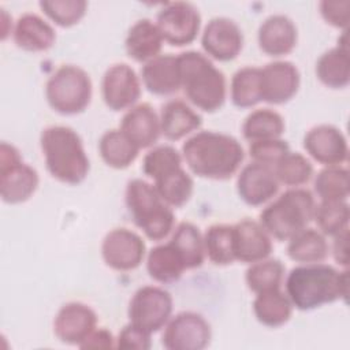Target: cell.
Wrapping results in <instances>:
<instances>
[{
    "label": "cell",
    "instance_id": "6da1fadb",
    "mask_svg": "<svg viewBox=\"0 0 350 350\" xmlns=\"http://www.w3.org/2000/svg\"><path fill=\"white\" fill-rule=\"evenodd\" d=\"M284 287L293 308L304 312L338 299L346 301L349 294L347 268L338 271L323 262L301 264L287 273Z\"/></svg>",
    "mask_w": 350,
    "mask_h": 350
},
{
    "label": "cell",
    "instance_id": "7a4b0ae2",
    "mask_svg": "<svg viewBox=\"0 0 350 350\" xmlns=\"http://www.w3.org/2000/svg\"><path fill=\"white\" fill-rule=\"evenodd\" d=\"M182 157L193 174L205 179L226 180L238 171L245 152L232 135L205 130L183 142Z\"/></svg>",
    "mask_w": 350,
    "mask_h": 350
},
{
    "label": "cell",
    "instance_id": "3957f363",
    "mask_svg": "<svg viewBox=\"0 0 350 350\" xmlns=\"http://www.w3.org/2000/svg\"><path fill=\"white\" fill-rule=\"evenodd\" d=\"M40 146L52 178L67 185H78L86 179L90 163L83 142L74 129L62 124L44 129Z\"/></svg>",
    "mask_w": 350,
    "mask_h": 350
},
{
    "label": "cell",
    "instance_id": "277c9868",
    "mask_svg": "<svg viewBox=\"0 0 350 350\" xmlns=\"http://www.w3.org/2000/svg\"><path fill=\"white\" fill-rule=\"evenodd\" d=\"M178 66L180 89L186 98L198 109L215 112L226 101V78L212 60L197 51H186L179 55Z\"/></svg>",
    "mask_w": 350,
    "mask_h": 350
},
{
    "label": "cell",
    "instance_id": "5b68a950",
    "mask_svg": "<svg viewBox=\"0 0 350 350\" xmlns=\"http://www.w3.org/2000/svg\"><path fill=\"white\" fill-rule=\"evenodd\" d=\"M126 208L134 224L152 241H163L175 228L172 208L159 196L153 183L131 179L124 191Z\"/></svg>",
    "mask_w": 350,
    "mask_h": 350
},
{
    "label": "cell",
    "instance_id": "8992f818",
    "mask_svg": "<svg viewBox=\"0 0 350 350\" xmlns=\"http://www.w3.org/2000/svg\"><path fill=\"white\" fill-rule=\"evenodd\" d=\"M316 201L310 190L291 187L268 204L260 213V223L278 241H288L313 220Z\"/></svg>",
    "mask_w": 350,
    "mask_h": 350
},
{
    "label": "cell",
    "instance_id": "52a82bcc",
    "mask_svg": "<svg viewBox=\"0 0 350 350\" xmlns=\"http://www.w3.org/2000/svg\"><path fill=\"white\" fill-rule=\"evenodd\" d=\"M93 94L90 75L74 64H63L48 78L45 97L49 107L60 115L83 112Z\"/></svg>",
    "mask_w": 350,
    "mask_h": 350
},
{
    "label": "cell",
    "instance_id": "ba28073f",
    "mask_svg": "<svg viewBox=\"0 0 350 350\" xmlns=\"http://www.w3.org/2000/svg\"><path fill=\"white\" fill-rule=\"evenodd\" d=\"M40 176L36 168L21 157L19 150L7 142L0 145V197L5 204L27 201L37 190Z\"/></svg>",
    "mask_w": 350,
    "mask_h": 350
},
{
    "label": "cell",
    "instance_id": "9c48e42d",
    "mask_svg": "<svg viewBox=\"0 0 350 350\" xmlns=\"http://www.w3.org/2000/svg\"><path fill=\"white\" fill-rule=\"evenodd\" d=\"M174 299L171 294L160 286H142L131 297L127 314L129 323L154 334L164 328L171 319Z\"/></svg>",
    "mask_w": 350,
    "mask_h": 350
},
{
    "label": "cell",
    "instance_id": "30bf717a",
    "mask_svg": "<svg viewBox=\"0 0 350 350\" xmlns=\"http://www.w3.org/2000/svg\"><path fill=\"white\" fill-rule=\"evenodd\" d=\"M156 25L165 42L172 46H185L197 38L201 15L189 1L165 3L157 14Z\"/></svg>",
    "mask_w": 350,
    "mask_h": 350
},
{
    "label": "cell",
    "instance_id": "8fae6325",
    "mask_svg": "<svg viewBox=\"0 0 350 350\" xmlns=\"http://www.w3.org/2000/svg\"><path fill=\"white\" fill-rule=\"evenodd\" d=\"M212 338L208 320L191 310L176 313L164 325L161 343L168 350H202Z\"/></svg>",
    "mask_w": 350,
    "mask_h": 350
},
{
    "label": "cell",
    "instance_id": "7c38bea8",
    "mask_svg": "<svg viewBox=\"0 0 350 350\" xmlns=\"http://www.w3.org/2000/svg\"><path fill=\"white\" fill-rule=\"evenodd\" d=\"M146 254L144 239L134 231L120 227L113 228L103 239L101 257L107 267L126 272L141 265Z\"/></svg>",
    "mask_w": 350,
    "mask_h": 350
},
{
    "label": "cell",
    "instance_id": "4fadbf2b",
    "mask_svg": "<svg viewBox=\"0 0 350 350\" xmlns=\"http://www.w3.org/2000/svg\"><path fill=\"white\" fill-rule=\"evenodd\" d=\"M101 96L105 105L112 111L130 109L141 96L139 77L126 63L112 64L103 75Z\"/></svg>",
    "mask_w": 350,
    "mask_h": 350
},
{
    "label": "cell",
    "instance_id": "5bb4252c",
    "mask_svg": "<svg viewBox=\"0 0 350 350\" xmlns=\"http://www.w3.org/2000/svg\"><path fill=\"white\" fill-rule=\"evenodd\" d=\"M201 46L208 57L219 62H230L243 48V33L235 21L226 16H216L204 27Z\"/></svg>",
    "mask_w": 350,
    "mask_h": 350
},
{
    "label": "cell",
    "instance_id": "9a60e30c",
    "mask_svg": "<svg viewBox=\"0 0 350 350\" xmlns=\"http://www.w3.org/2000/svg\"><path fill=\"white\" fill-rule=\"evenodd\" d=\"M97 328L96 312L83 302H67L56 313L53 332L56 338L72 346L81 343Z\"/></svg>",
    "mask_w": 350,
    "mask_h": 350
},
{
    "label": "cell",
    "instance_id": "2e32d148",
    "mask_svg": "<svg viewBox=\"0 0 350 350\" xmlns=\"http://www.w3.org/2000/svg\"><path fill=\"white\" fill-rule=\"evenodd\" d=\"M306 153L317 163L328 165H340L347 160L349 144L340 129L332 124H317L304 137Z\"/></svg>",
    "mask_w": 350,
    "mask_h": 350
},
{
    "label": "cell",
    "instance_id": "e0dca14e",
    "mask_svg": "<svg viewBox=\"0 0 350 350\" xmlns=\"http://www.w3.org/2000/svg\"><path fill=\"white\" fill-rule=\"evenodd\" d=\"M261 70V100L268 104H284L298 92L301 75L294 63L275 60Z\"/></svg>",
    "mask_w": 350,
    "mask_h": 350
},
{
    "label": "cell",
    "instance_id": "ac0fdd59",
    "mask_svg": "<svg viewBox=\"0 0 350 350\" xmlns=\"http://www.w3.org/2000/svg\"><path fill=\"white\" fill-rule=\"evenodd\" d=\"M279 185L273 168L256 161L245 165L237 178L238 196L250 206H260L272 200Z\"/></svg>",
    "mask_w": 350,
    "mask_h": 350
},
{
    "label": "cell",
    "instance_id": "d6986e66",
    "mask_svg": "<svg viewBox=\"0 0 350 350\" xmlns=\"http://www.w3.org/2000/svg\"><path fill=\"white\" fill-rule=\"evenodd\" d=\"M235 261L253 264L269 257L272 252L271 235L260 221L242 219L232 224Z\"/></svg>",
    "mask_w": 350,
    "mask_h": 350
},
{
    "label": "cell",
    "instance_id": "ffe728a7",
    "mask_svg": "<svg viewBox=\"0 0 350 350\" xmlns=\"http://www.w3.org/2000/svg\"><path fill=\"white\" fill-rule=\"evenodd\" d=\"M260 49L272 57L288 55L297 45L298 30L291 18L273 14L264 19L257 31Z\"/></svg>",
    "mask_w": 350,
    "mask_h": 350
},
{
    "label": "cell",
    "instance_id": "44dd1931",
    "mask_svg": "<svg viewBox=\"0 0 350 350\" xmlns=\"http://www.w3.org/2000/svg\"><path fill=\"white\" fill-rule=\"evenodd\" d=\"M119 129L138 149L153 146L161 135L159 113L148 103L135 104L127 109Z\"/></svg>",
    "mask_w": 350,
    "mask_h": 350
},
{
    "label": "cell",
    "instance_id": "7402d4cb",
    "mask_svg": "<svg viewBox=\"0 0 350 350\" xmlns=\"http://www.w3.org/2000/svg\"><path fill=\"white\" fill-rule=\"evenodd\" d=\"M141 79L148 92L156 96H171L180 90L178 57L172 53L159 55L144 63Z\"/></svg>",
    "mask_w": 350,
    "mask_h": 350
},
{
    "label": "cell",
    "instance_id": "603a6c76",
    "mask_svg": "<svg viewBox=\"0 0 350 350\" xmlns=\"http://www.w3.org/2000/svg\"><path fill=\"white\" fill-rule=\"evenodd\" d=\"M12 38L18 48L27 52H44L56 41L55 29L34 12L22 14L12 29Z\"/></svg>",
    "mask_w": 350,
    "mask_h": 350
},
{
    "label": "cell",
    "instance_id": "cb8c5ba5",
    "mask_svg": "<svg viewBox=\"0 0 350 350\" xmlns=\"http://www.w3.org/2000/svg\"><path fill=\"white\" fill-rule=\"evenodd\" d=\"M317 79L331 89H343L350 82V60L346 30L338 45L320 55L316 62Z\"/></svg>",
    "mask_w": 350,
    "mask_h": 350
},
{
    "label": "cell",
    "instance_id": "d4e9b609",
    "mask_svg": "<svg viewBox=\"0 0 350 350\" xmlns=\"http://www.w3.org/2000/svg\"><path fill=\"white\" fill-rule=\"evenodd\" d=\"M163 37L156 23L150 19H138L127 31L124 40L126 53L138 63H146L157 57L163 48Z\"/></svg>",
    "mask_w": 350,
    "mask_h": 350
},
{
    "label": "cell",
    "instance_id": "484cf974",
    "mask_svg": "<svg viewBox=\"0 0 350 350\" xmlns=\"http://www.w3.org/2000/svg\"><path fill=\"white\" fill-rule=\"evenodd\" d=\"M161 134L170 141H178L202 124L201 115L182 100L167 101L160 111Z\"/></svg>",
    "mask_w": 350,
    "mask_h": 350
},
{
    "label": "cell",
    "instance_id": "4316f807",
    "mask_svg": "<svg viewBox=\"0 0 350 350\" xmlns=\"http://www.w3.org/2000/svg\"><path fill=\"white\" fill-rule=\"evenodd\" d=\"M146 271L154 282L168 284L179 280L187 269L180 254L168 241L150 249L146 256Z\"/></svg>",
    "mask_w": 350,
    "mask_h": 350
},
{
    "label": "cell",
    "instance_id": "83f0119b",
    "mask_svg": "<svg viewBox=\"0 0 350 350\" xmlns=\"http://www.w3.org/2000/svg\"><path fill=\"white\" fill-rule=\"evenodd\" d=\"M253 313L262 325L278 328L290 320L293 304L280 288H273L256 294Z\"/></svg>",
    "mask_w": 350,
    "mask_h": 350
},
{
    "label": "cell",
    "instance_id": "f1b7e54d",
    "mask_svg": "<svg viewBox=\"0 0 350 350\" xmlns=\"http://www.w3.org/2000/svg\"><path fill=\"white\" fill-rule=\"evenodd\" d=\"M98 152L108 167L124 170L134 163L139 149L120 131V129H111L101 135L98 141Z\"/></svg>",
    "mask_w": 350,
    "mask_h": 350
},
{
    "label": "cell",
    "instance_id": "f546056e",
    "mask_svg": "<svg viewBox=\"0 0 350 350\" xmlns=\"http://www.w3.org/2000/svg\"><path fill=\"white\" fill-rule=\"evenodd\" d=\"M325 235L314 228H304L288 239L287 256L299 264L321 262L328 256Z\"/></svg>",
    "mask_w": 350,
    "mask_h": 350
},
{
    "label": "cell",
    "instance_id": "4dcf8cb0",
    "mask_svg": "<svg viewBox=\"0 0 350 350\" xmlns=\"http://www.w3.org/2000/svg\"><path fill=\"white\" fill-rule=\"evenodd\" d=\"M170 242L180 254L186 269L200 268L205 258L204 238L198 227L190 221H180L174 230Z\"/></svg>",
    "mask_w": 350,
    "mask_h": 350
},
{
    "label": "cell",
    "instance_id": "1f68e13d",
    "mask_svg": "<svg viewBox=\"0 0 350 350\" xmlns=\"http://www.w3.org/2000/svg\"><path fill=\"white\" fill-rule=\"evenodd\" d=\"M231 101L238 108H252L261 100V70L246 66L237 70L230 85Z\"/></svg>",
    "mask_w": 350,
    "mask_h": 350
},
{
    "label": "cell",
    "instance_id": "d6a6232c",
    "mask_svg": "<svg viewBox=\"0 0 350 350\" xmlns=\"http://www.w3.org/2000/svg\"><path fill=\"white\" fill-rule=\"evenodd\" d=\"M283 131V116L271 108H258L252 111L242 124V134L249 142L280 138Z\"/></svg>",
    "mask_w": 350,
    "mask_h": 350
},
{
    "label": "cell",
    "instance_id": "836d02e7",
    "mask_svg": "<svg viewBox=\"0 0 350 350\" xmlns=\"http://www.w3.org/2000/svg\"><path fill=\"white\" fill-rule=\"evenodd\" d=\"M204 238L205 256L215 265H228L235 261L232 224H212Z\"/></svg>",
    "mask_w": 350,
    "mask_h": 350
},
{
    "label": "cell",
    "instance_id": "e575fe53",
    "mask_svg": "<svg viewBox=\"0 0 350 350\" xmlns=\"http://www.w3.org/2000/svg\"><path fill=\"white\" fill-rule=\"evenodd\" d=\"M159 196L171 208L183 206L191 197L194 182L183 167H179L153 182Z\"/></svg>",
    "mask_w": 350,
    "mask_h": 350
},
{
    "label": "cell",
    "instance_id": "d590c367",
    "mask_svg": "<svg viewBox=\"0 0 350 350\" xmlns=\"http://www.w3.org/2000/svg\"><path fill=\"white\" fill-rule=\"evenodd\" d=\"M314 191L320 201H346L350 193L347 168L342 165L324 167L314 178Z\"/></svg>",
    "mask_w": 350,
    "mask_h": 350
},
{
    "label": "cell",
    "instance_id": "8d00e7d4",
    "mask_svg": "<svg viewBox=\"0 0 350 350\" xmlns=\"http://www.w3.org/2000/svg\"><path fill=\"white\" fill-rule=\"evenodd\" d=\"M284 278V265L278 258H264L250 264L245 273V282L254 294L280 288Z\"/></svg>",
    "mask_w": 350,
    "mask_h": 350
},
{
    "label": "cell",
    "instance_id": "74e56055",
    "mask_svg": "<svg viewBox=\"0 0 350 350\" xmlns=\"http://www.w3.org/2000/svg\"><path fill=\"white\" fill-rule=\"evenodd\" d=\"M350 208L347 201H320L316 204L313 220L323 235L335 237L349 228Z\"/></svg>",
    "mask_w": 350,
    "mask_h": 350
},
{
    "label": "cell",
    "instance_id": "f35d334b",
    "mask_svg": "<svg viewBox=\"0 0 350 350\" xmlns=\"http://www.w3.org/2000/svg\"><path fill=\"white\" fill-rule=\"evenodd\" d=\"M272 168L278 182L290 187H299L313 176L312 163L298 152H287Z\"/></svg>",
    "mask_w": 350,
    "mask_h": 350
},
{
    "label": "cell",
    "instance_id": "ab89813d",
    "mask_svg": "<svg viewBox=\"0 0 350 350\" xmlns=\"http://www.w3.org/2000/svg\"><path fill=\"white\" fill-rule=\"evenodd\" d=\"M182 154L174 146L157 145L144 156L142 171L154 182L168 172L182 167Z\"/></svg>",
    "mask_w": 350,
    "mask_h": 350
},
{
    "label": "cell",
    "instance_id": "60d3db41",
    "mask_svg": "<svg viewBox=\"0 0 350 350\" xmlns=\"http://www.w3.org/2000/svg\"><path fill=\"white\" fill-rule=\"evenodd\" d=\"M42 12L57 26L71 27L86 14L85 0H45L38 3Z\"/></svg>",
    "mask_w": 350,
    "mask_h": 350
},
{
    "label": "cell",
    "instance_id": "b9f144b4",
    "mask_svg": "<svg viewBox=\"0 0 350 350\" xmlns=\"http://www.w3.org/2000/svg\"><path fill=\"white\" fill-rule=\"evenodd\" d=\"M287 152H290V146L287 141L282 138L254 141L249 145L252 160L269 167H273Z\"/></svg>",
    "mask_w": 350,
    "mask_h": 350
},
{
    "label": "cell",
    "instance_id": "7bdbcfd3",
    "mask_svg": "<svg viewBox=\"0 0 350 350\" xmlns=\"http://www.w3.org/2000/svg\"><path fill=\"white\" fill-rule=\"evenodd\" d=\"M320 14L323 19L336 27V29H347L349 25V12H350V1L349 0H336L328 1L324 0L319 4Z\"/></svg>",
    "mask_w": 350,
    "mask_h": 350
},
{
    "label": "cell",
    "instance_id": "ee69618b",
    "mask_svg": "<svg viewBox=\"0 0 350 350\" xmlns=\"http://www.w3.org/2000/svg\"><path fill=\"white\" fill-rule=\"evenodd\" d=\"M150 334L138 328L137 325L129 323L126 324L118 338H116V347L118 349H138V350H148L150 349Z\"/></svg>",
    "mask_w": 350,
    "mask_h": 350
},
{
    "label": "cell",
    "instance_id": "f6af8a7d",
    "mask_svg": "<svg viewBox=\"0 0 350 350\" xmlns=\"http://www.w3.org/2000/svg\"><path fill=\"white\" fill-rule=\"evenodd\" d=\"M81 349H111L116 347V339L105 328H96L79 346Z\"/></svg>",
    "mask_w": 350,
    "mask_h": 350
},
{
    "label": "cell",
    "instance_id": "bcb514c9",
    "mask_svg": "<svg viewBox=\"0 0 350 350\" xmlns=\"http://www.w3.org/2000/svg\"><path fill=\"white\" fill-rule=\"evenodd\" d=\"M332 256L339 265H342L343 268H347V265H349V228L334 237Z\"/></svg>",
    "mask_w": 350,
    "mask_h": 350
}]
</instances>
